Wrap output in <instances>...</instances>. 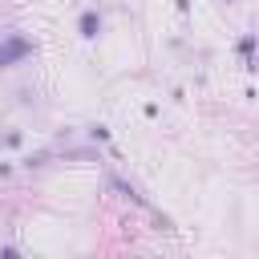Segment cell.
Listing matches in <instances>:
<instances>
[{
    "mask_svg": "<svg viewBox=\"0 0 259 259\" xmlns=\"http://www.w3.org/2000/svg\"><path fill=\"white\" fill-rule=\"evenodd\" d=\"M32 40L28 36H20V32H8L4 40H0V69H8V65H16V61H24V57H32Z\"/></svg>",
    "mask_w": 259,
    "mask_h": 259,
    "instance_id": "6da1fadb",
    "label": "cell"
},
{
    "mask_svg": "<svg viewBox=\"0 0 259 259\" xmlns=\"http://www.w3.org/2000/svg\"><path fill=\"white\" fill-rule=\"evenodd\" d=\"M89 138H93V142H109V130H105V125H93Z\"/></svg>",
    "mask_w": 259,
    "mask_h": 259,
    "instance_id": "277c9868",
    "label": "cell"
},
{
    "mask_svg": "<svg viewBox=\"0 0 259 259\" xmlns=\"http://www.w3.org/2000/svg\"><path fill=\"white\" fill-rule=\"evenodd\" d=\"M77 28H81V36H85V40H93V36L101 32V16H97L93 8H85V12H81V20H77Z\"/></svg>",
    "mask_w": 259,
    "mask_h": 259,
    "instance_id": "7a4b0ae2",
    "label": "cell"
},
{
    "mask_svg": "<svg viewBox=\"0 0 259 259\" xmlns=\"http://www.w3.org/2000/svg\"><path fill=\"white\" fill-rule=\"evenodd\" d=\"M239 53H243V65L255 69V32H247V36L239 40Z\"/></svg>",
    "mask_w": 259,
    "mask_h": 259,
    "instance_id": "3957f363",
    "label": "cell"
}]
</instances>
